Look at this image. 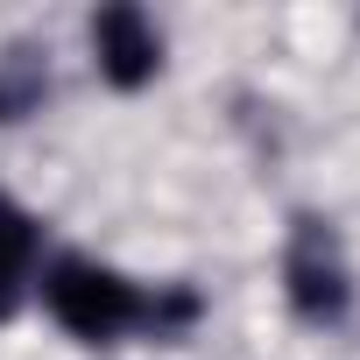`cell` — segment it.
Returning a JSON list of instances; mask_svg holds the SVG:
<instances>
[{
  "instance_id": "cell-4",
  "label": "cell",
  "mask_w": 360,
  "mask_h": 360,
  "mask_svg": "<svg viewBox=\"0 0 360 360\" xmlns=\"http://www.w3.org/2000/svg\"><path fill=\"white\" fill-rule=\"evenodd\" d=\"M36 262H43V226H36V212L0 191V318H15L22 297L36 290Z\"/></svg>"
},
{
  "instance_id": "cell-3",
  "label": "cell",
  "mask_w": 360,
  "mask_h": 360,
  "mask_svg": "<svg viewBox=\"0 0 360 360\" xmlns=\"http://www.w3.org/2000/svg\"><path fill=\"white\" fill-rule=\"evenodd\" d=\"M283 290H290V311L297 318H311V325H325V318H339L346 311V269L332 262V248L325 240H297V255L283 262Z\"/></svg>"
},
{
  "instance_id": "cell-2",
  "label": "cell",
  "mask_w": 360,
  "mask_h": 360,
  "mask_svg": "<svg viewBox=\"0 0 360 360\" xmlns=\"http://www.w3.org/2000/svg\"><path fill=\"white\" fill-rule=\"evenodd\" d=\"M92 64L113 92H141L155 71H162V36L141 8H127V0H113V8L92 15Z\"/></svg>"
},
{
  "instance_id": "cell-1",
  "label": "cell",
  "mask_w": 360,
  "mask_h": 360,
  "mask_svg": "<svg viewBox=\"0 0 360 360\" xmlns=\"http://www.w3.org/2000/svg\"><path fill=\"white\" fill-rule=\"evenodd\" d=\"M36 297H43V311H50L71 339H92V346H99V339H120V332H134V325H148V290L127 283L120 269L92 262V255H57V262L43 269Z\"/></svg>"
}]
</instances>
